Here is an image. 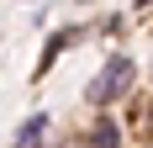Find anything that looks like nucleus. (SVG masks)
Returning <instances> with one entry per match:
<instances>
[{
  "label": "nucleus",
  "mask_w": 153,
  "mask_h": 148,
  "mask_svg": "<svg viewBox=\"0 0 153 148\" xmlns=\"http://www.w3.org/2000/svg\"><path fill=\"white\" fill-rule=\"evenodd\" d=\"M132 85V58H122V53H116V58H106V69L95 74V85H90V101H116V95H122V90Z\"/></svg>",
  "instance_id": "f257e3e1"
},
{
  "label": "nucleus",
  "mask_w": 153,
  "mask_h": 148,
  "mask_svg": "<svg viewBox=\"0 0 153 148\" xmlns=\"http://www.w3.org/2000/svg\"><path fill=\"white\" fill-rule=\"evenodd\" d=\"M95 148H122V127L116 122H100L95 127Z\"/></svg>",
  "instance_id": "f03ea898"
},
{
  "label": "nucleus",
  "mask_w": 153,
  "mask_h": 148,
  "mask_svg": "<svg viewBox=\"0 0 153 148\" xmlns=\"http://www.w3.org/2000/svg\"><path fill=\"white\" fill-rule=\"evenodd\" d=\"M42 127H48L42 117H32L27 127H21V132H16V143H21V148H32V143H37V132H42Z\"/></svg>",
  "instance_id": "7ed1b4c3"
}]
</instances>
